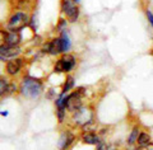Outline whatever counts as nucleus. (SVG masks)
Instances as JSON below:
<instances>
[{
    "mask_svg": "<svg viewBox=\"0 0 153 150\" xmlns=\"http://www.w3.org/2000/svg\"><path fill=\"white\" fill-rule=\"evenodd\" d=\"M42 92V83L41 80L26 76L21 84V93L22 95L28 97V98H37Z\"/></svg>",
    "mask_w": 153,
    "mask_h": 150,
    "instance_id": "f257e3e1",
    "label": "nucleus"
},
{
    "mask_svg": "<svg viewBox=\"0 0 153 150\" xmlns=\"http://www.w3.org/2000/svg\"><path fill=\"white\" fill-rule=\"evenodd\" d=\"M30 19H28V16L23 12H18L16 14H13L12 18L9 19L8 22V28L10 31H21L22 28H25Z\"/></svg>",
    "mask_w": 153,
    "mask_h": 150,
    "instance_id": "f03ea898",
    "label": "nucleus"
},
{
    "mask_svg": "<svg viewBox=\"0 0 153 150\" xmlns=\"http://www.w3.org/2000/svg\"><path fill=\"white\" fill-rule=\"evenodd\" d=\"M84 88H78L74 93L70 95H66V108L71 112H75L79 108H82V95H83Z\"/></svg>",
    "mask_w": 153,
    "mask_h": 150,
    "instance_id": "7ed1b4c3",
    "label": "nucleus"
},
{
    "mask_svg": "<svg viewBox=\"0 0 153 150\" xmlns=\"http://www.w3.org/2000/svg\"><path fill=\"white\" fill-rule=\"evenodd\" d=\"M75 65V59L71 55H64L63 57H61L60 60H57L56 61V64H55V67H54V70L55 72H63V71H70L71 69L74 67Z\"/></svg>",
    "mask_w": 153,
    "mask_h": 150,
    "instance_id": "20e7f679",
    "label": "nucleus"
},
{
    "mask_svg": "<svg viewBox=\"0 0 153 150\" xmlns=\"http://www.w3.org/2000/svg\"><path fill=\"white\" fill-rule=\"evenodd\" d=\"M61 9H63V13L66 14V17H68V19L71 23L76 22V19L79 18V8L75 5L74 1H70V0H63Z\"/></svg>",
    "mask_w": 153,
    "mask_h": 150,
    "instance_id": "39448f33",
    "label": "nucleus"
},
{
    "mask_svg": "<svg viewBox=\"0 0 153 150\" xmlns=\"http://www.w3.org/2000/svg\"><path fill=\"white\" fill-rule=\"evenodd\" d=\"M73 118L76 125L84 126V125L92 122V113H91V111L87 108H79L78 111L74 112Z\"/></svg>",
    "mask_w": 153,
    "mask_h": 150,
    "instance_id": "423d86ee",
    "label": "nucleus"
},
{
    "mask_svg": "<svg viewBox=\"0 0 153 150\" xmlns=\"http://www.w3.org/2000/svg\"><path fill=\"white\" fill-rule=\"evenodd\" d=\"M19 54H21L19 46L8 45V43L0 45V56L4 57V59H12V57H16Z\"/></svg>",
    "mask_w": 153,
    "mask_h": 150,
    "instance_id": "0eeeda50",
    "label": "nucleus"
},
{
    "mask_svg": "<svg viewBox=\"0 0 153 150\" xmlns=\"http://www.w3.org/2000/svg\"><path fill=\"white\" fill-rule=\"evenodd\" d=\"M45 50H46V52H49L50 55H57V54L64 52V50H63V41H61V38H55V40H52L51 42H49L45 46Z\"/></svg>",
    "mask_w": 153,
    "mask_h": 150,
    "instance_id": "6e6552de",
    "label": "nucleus"
},
{
    "mask_svg": "<svg viewBox=\"0 0 153 150\" xmlns=\"http://www.w3.org/2000/svg\"><path fill=\"white\" fill-rule=\"evenodd\" d=\"M82 140L85 144H89V145H98L101 143V139H100L98 135H96L93 131H85L82 135Z\"/></svg>",
    "mask_w": 153,
    "mask_h": 150,
    "instance_id": "1a4fd4ad",
    "label": "nucleus"
},
{
    "mask_svg": "<svg viewBox=\"0 0 153 150\" xmlns=\"http://www.w3.org/2000/svg\"><path fill=\"white\" fill-rule=\"evenodd\" d=\"M22 37H21V33L18 31H10V32H7V38H5V43L8 45H13V46H18L19 42H21Z\"/></svg>",
    "mask_w": 153,
    "mask_h": 150,
    "instance_id": "9d476101",
    "label": "nucleus"
},
{
    "mask_svg": "<svg viewBox=\"0 0 153 150\" xmlns=\"http://www.w3.org/2000/svg\"><path fill=\"white\" fill-rule=\"evenodd\" d=\"M22 67V60L21 59H16V60H10L7 64V71L10 75H16L19 72Z\"/></svg>",
    "mask_w": 153,
    "mask_h": 150,
    "instance_id": "9b49d317",
    "label": "nucleus"
},
{
    "mask_svg": "<svg viewBox=\"0 0 153 150\" xmlns=\"http://www.w3.org/2000/svg\"><path fill=\"white\" fill-rule=\"evenodd\" d=\"M73 140H74V136L71 135V132H69V131L64 132L63 135H61L60 141H59V148H60V150H65L66 148H69L70 144L73 143Z\"/></svg>",
    "mask_w": 153,
    "mask_h": 150,
    "instance_id": "f8f14e48",
    "label": "nucleus"
},
{
    "mask_svg": "<svg viewBox=\"0 0 153 150\" xmlns=\"http://www.w3.org/2000/svg\"><path fill=\"white\" fill-rule=\"evenodd\" d=\"M138 145L139 146H144V145L151 143V135L148 134L147 131H140L139 136H138Z\"/></svg>",
    "mask_w": 153,
    "mask_h": 150,
    "instance_id": "ddd939ff",
    "label": "nucleus"
},
{
    "mask_svg": "<svg viewBox=\"0 0 153 150\" xmlns=\"http://www.w3.org/2000/svg\"><path fill=\"white\" fill-rule=\"evenodd\" d=\"M139 134H140L139 127H138V126L133 127L131 132H130V135H129V137H128V144L129 145H134V144H135L138 141V136H139Z\"/></svg>",
    "mask_w": 153,
    "mask_h": 150,
    "instance_id": "4468645a",
    "label": "nucleus"
},
{
    "mask_svg": "<svg viewBox=\"0 0 153 150\" xmlns=\"http://www.w3.org/2000/svg\"><path fill=\"white\" fill-rule=\"evenodd\" d=\"M74 86V78L73 76H68L66 78V81H65V84L63 86V92H61V94H65L66 92H69L71 88Z\"/></svg>",
    "mask_w": 153,
    "mask_h": 150,
    "instance_id": "2eb2a0df",
    "label": "nucleus"
},
{
    "mask_svg": "<svg viewBox=\"0 0 153 150\" xmlns=\"http://www.w3.org/2000/svg\"><path fill=\"white\" fill-rule=\"evenodd\" d=\"M9 84L8 81L5 79H0V97H1L3 94L8 93V89H9Z\"/></svg>",
    "mask_w": 153,
    "mask_h": 150,
    "instance_id": "dca6fc26",
    "label": "nucleus"
},
{
    "mask_svg": "<svg viewBox=\"0 0 153 150\" xmlns=\"http://www.w3.org/2000/svg\"><path fill=\"white\" fill-rule=\"evenodd\" d=\"M61 41H63V50L64 52H68L70 50V41H69V37L65 35V33H63V36L60 37Z\"/></svg>",
    "mask_w": 153,
    "mask_h": 150,
    "instance_id": "f3484780",
    "label": "nucleus"
},
{
    "mask_svg": "<svg viewBox=\"0 0 153 150\" xmlns=\"http://www.w3.org/2000/svg\"><path fill=\"white\" fill-rule=\"evenodd\" d=\"M146 17L148 19V22H149V24L153 27V12L151 9H146Z\"/></svg>",
    "mask_w": 153,
    "mask_h": 150,
    "instance_id": "a211bd4d",
    "label": "nucleus"
},
{
    "mask_svg": "<svg viewBox=\"0 0 153 150\" xmlns=\"http://www.w3.org/2000/svg\"><path fill=\"white\" fill-rule=\"evenodd\" d=\"M64 112H65V108H64V107L57 108V117H59V121H60V122L64 120Z\"/></svg>",
    "mask_w": 153,
    "mask_h": 150,
    "instance_id": "6ab92c4d",
    "label": "nucleus"
},
{
    "mask_svg": "<svg viewBox=\"0 0 153 150\" xmlns=\"http://www.w3.org/2000/svg\"><path fill=\"white\" fill-rule=\"evenodd\" d=\"M137 150H153V143L147 144V145H144V146H139Z\"/></svg>",
    "mask_w": 153,
    "mask_h": 150,
    "instance_id": "aec40b11",
    "label": "nucleus"
},
{
    "mask_svg": "<svg viewBox=\"0 0 153 150\" xmlns=\"http://www.w3.org/2000/svg\"><path fill=\"white\" fill-rule=\"evenodd\" d=\"M97 150H108V145L105 144V143H100Z\"/></svg>",
    "mask_w": 153,
    "mask_h": 150,
    "instance_id": "412c9836",
    "label": "nucleus"
},
{
    "mask_svg": "<svg viewBox=\"0 0 153 150\" xmlns=\"http://www.w3.org/2000/svg\"><path fill=\"white\" fill-rule=\"evenodd\" d=\"M73 1H74V3H78V1H79V0H73Z\"/></svg>",
    "mask_w": 153,
    "mask_h": 150,
    "instance_id": "4be33fe9",
    "label": "nucleus"
}]
</instances>
